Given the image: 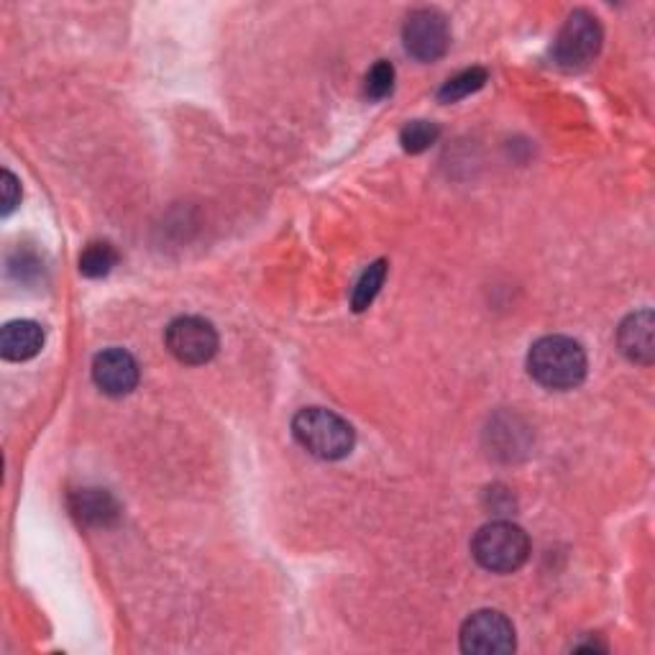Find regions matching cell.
Wrapping results in <instances>:
<instances>
[{"instance_id": "5bb4252c", "label": "cell", "mask_w": 655, "mask_h": 655, "mask_svg": "<svg viewBox=\"0 0 655 655\" xmlns=\"http://www.w3.org/2000/svg\"><path fill=\"white\" fill-rule=\"evenodd\" d=\"M384 279H387V262H375L367 272L361 274L359 285H356V289H354V300H352L356 312L367 310L369 304L375 302V297L379 295V289H382Z\"/></svg>"}, {"instance_id": "7a4b0ae2", "label": "cell", "mask_w": 655, "mask_h": 655, "mask_svg": "<svg viewBox=\"0 0 655 655\" xmlns=\"http://www.w3.org/2000/svg\"><path fill=\"white\" fill-rule=\"evenodd\" d=\"M292 433L304 451L325 461H338L354 451V428L344 417L323 407H308L295 415Z\"/></svg>"}, {"instance_id": "2e32d148", "label": "cell", "mask_w": 655, "mask_h": 655, "mask_svg": "<svg viewBox=\"0 0 655 655\" xmlns=\"http://www.w3.org/2000/svg\"><path fill=\"white\" fill-rule=\"evenodd\" d=\"M392 88H394V67L390 62H377L369 70L367 85H364L367 97H371V101H382V97L392 93Z\"/></svg>"}, {"instance_id": "30bf717a", "label": "cell", "mask_w": 655, "mask_h": 655, "mask_svg": "<svg viewBox=\"0 0 655 655\" xmlns=\"http://www.w3.org/2000/svg\"><path fill=\"white\" fill-rule=\"evenodd\" d=\"M622 354L637 364L653 361V312L643 310L630 315L617 333Z\"/></svg>"}, {"instance_id": "52a82bcc", "label": "cell", "mask_w": 655, "mask_h": 655, "mask_svg": "<svg viewBox=\"0 0 655 655\" xmlns=\"http://www.w3.org/2000/svg\"><path fill=\"white\" fill-rule=\"evenodd\" d=\"M405 49L421 62H436L446 55L448 44H451V32H448V21L436 9H417L410 13L405 32Z\"/></svg>"}, {"instance_id": "4fadbf2b", "label": "cell", "mask_w": 655, "mask_h": 655, "mask_svg": "<svg viewBox=\"0 0 655 655\" xmlns=\"http://www.w3.org/2000/svg\"><path fill=\"white\" fill-rule=\"evenodd\" d=\"M486 82V70L482 67H471V70H463L446 82L444 88H440L438 97L444 103H456L461 101V97H467L471 93H476V90H482Z\"/></svg>"}, {"instance_id": "e0dca14e", "label": "cell", "mask_w": 655, "mask_h": 655, "mask_svg": "<svg viewBox=\"0 0 655 655\" xmlns=\"http://www.w3.org/2000/svg\"><path fill=\"white\" fill-rule=\"evenodd\" d=\"M0 189H3V216H9V212L16 208L19 200H21L19 180L13 177L9 170L0 174Z\"/></svg>"}, {"instance_id": "9a60e30c", "label": "cell", "mask_w": 655, "mask_h": 655, "mask_svg": "<svg viewBox=\"0 0 655 655\" xmlns=\"http://www.w3.org/2000/svg\"><path fill=\"white\" fill-rule=\"evenodd\" d=\"M400 141L402 149L410 151V154H421V151L430 149L438 141V126L428 124V120H413V124L402 128Z\"/></svg>"}, {"instance_id": "277c9868", "label": "cell", "mask_w": 655, "mask_h": 655, "mask_svg": "<svg viewBox=\"0 0 655 655\" xmlns=\"http://www.w3.org/2000/svg\"><path fill=\"white\" fill-rule=\"evenodd\" d=\"M601 49V26L589 11H574L561 26L553 44L555 65L563 70H584L594 62V57Z\"/></svg>"}, {"instance_id": "5b68a950", "label": "cell", "mask_w": 655, "mask_h": 655, "mask_svg": "<svg viewBox=\"0 0 655 655\" xmlns=\"http://www.w3.org/2000/svg\"><path fill=\"white\" fill-rule=\"evenodd\" d=\"M461 651L474 655H502L515 651V628L502 612L482 609L461 628Z\"/></svg>"}, {"instance_id": "6da1fadb", "label": "cell", "mask_w": 655, "mask_h": 655, "mask_svg": "<svg viewBox=\"0 0 655 655\" xmlns=\"http://www.w3.org/2000/svg\"><path fill=\"white\" fill-rule=\"evenodd\" d=\"M528 369L548 390H574L586 377V354L574 338L545 336L532 344Z\"/></svg>"}, {"instance_id": "7c38bea8", "label": "cell", "mask_w": 655, "mask_h": 655, "mask_svg": "<svg viewBox=\"0 0 655 655\" xmlns=\"http://www.w3.org/2000/svg\"><path fill=\"white\" fill-rule=\"evenodd\" d=\"M116 262H118L116 249H113L111 243L97 241V243H90V246L82 251L80 272L90 279H97V277H105V274H111Z\"/></svg>"}, {"instance_id": "3957f363", "label": "cell", "mask_w": 655, "mask_h": 655, "mask_svg": "<svg viewBox=\"0 0 655 655\" xmlns=\"http://www.w3.org/2000/svg\"><path fill=\"white\" fill-rule=\"evenodd\" d=\"M471 553L482 563L486 571L494 574H513L528 561L530 555V540L525 536L520 525L497 520L484 525L476 532L474 543H471Z\"/></svg>"}, {"instance_id": "ba28073f", "label": "cell", "mask_w": 655, "mask_h": 655, "mask_svg": "<svg viewBox=\"0 0 655 655\" xmlns=\"http://www.w3.org/2000/svg\"><path fill=\"white\" fill-rule=\"evenodd\" d=\"M93 379L105 394L124 398L139 384V364L124 348H108L93 361Z\"/></svg>"}, {"instance_id": "8fae6325", "label": "cell", "mask_w": 655, "mask_h": 655, "mask_svg": "<svg viewBox=\"0 0 655 655\" xmlns=\"http://www.w3.org/2000/svg\"><path fill=\"white\" fill-rule=\"evenodd\" d=\"M72 513L80 522L105 528L118 520V505L105 490H80L72 497Z\"/></svg>"}, {"instance_id": "9c48e42d", "label": "cell", "mask_w": 655, "mask_h": 655, "mask_svg": "<svg viewBox=\"0 0 655 655\" xmlns=\"http://www.w3.org/2000/svg\"><path fill=\"white\" fill-rule=\"evenodd\" d=\"M44 331L34 320H13L0 333V352L9 361H28L42 352Z\"/></svg>"}, {"instance_id": "8992f818", "label": "cell", "mask_w": 655, "mask_h": 655, "mask_svg": "<svg viewBox=\"0 0 655 655\" xmlns=\"http://www.w3.org/2000/svg\"><path fill=\"white\" fill-rule=\"evenodd\" d=\"M166 348L182 364H205L218 352V333L203 318H177L166 328Z\"/></svg>"}]
</instances>
